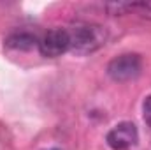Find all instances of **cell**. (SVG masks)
I'll use <instances>...</instances> for the list:
<instances>
[{
	"label": "cell",
	"instance_id": "obj_1",
	"mask_svg": "<svg viewBox=\"0 0 151 150\" xmlns=\"http://www.w3.org/2000/svg\"><path fill=\"white\" fill-rule=\"evenodd\" d=\"M70 51L76 55H90L107 42V30L95 23H77L69 30Z\"/></svg>",
	"mask_w": 151,
	"mask_h": 150
},
{
	"label": "cell",
	"instance_id": "obj_2",
	"mask_svg": "<svg viewBox=\"0 0 151 150\" xmlns=\"http://www.w3.org/2000/svg\"><path fill=\"white\" fill-rule=\"evenodd\" d=\"M142 71V58L137 53H123L114 57L107 64V74L114 81H130L135 79Z\"/></svg>",
	"mask_w": 151,
	"mask_h": 150
},
{
	"label": "cell",
	"instance_id": "obj_3",
	"mask_svg": "<svg viewBox=\"0 0 151 150\" xmlns=\"http://www.w3.org/2000/svg\"><path fill=\"white\" fill-rule=\"evenodd\" d=\"M39 51L46 58H56L70 51V37L65 28H53L39 39Z\"/></svg>",
	"mask_w": 151,
	"mask_h": 150
},
{
	"label": "cell",
	"instance_id": "obj_4",
	"mask_svg": "<svg viewBox=\"0 0 151 150\" xmlns=\"http://www.w3.org/2000/svg\"><path fill=\"white\" fill-rule=\"evenodd\" d=\"M107 145L113 150H128L139 141V131L132 122H119L106 136Z\"/></svg>",
	"mask_w": 151,
	"mask_h": 150
},
{
	"label": "cell",
	"instance_id": "obj_5",
	"mask_svg": "<svg viewBox=\"0 0 151 150\" xmlns=\"http://www.w3.org/2000/svg\"><path fill=\"white\" fill-rule=\"evenodd\" d=\"M106 9L113 16H123V14H139L141 18L151 20V2H111L106 4Z\"/></svg>",
	"mask_w": 151,
	"mask_h": 150
},
{
	"label": "cell",
	"instance_id": "obj_6",
	"mask_svg": "<svg viewBox=\"0 0 151 150\" xmlns=\"http://www.w3.org/2000/svg\"><path fill=\"white\" fill-rule=\"evenodd\" d=\"M4 42H5L7 48L16 50V51H28V50L39 46V39L35 37L34 34L25 32V30H21V32H12L11 36L5 37Z\"/></svg>",
	"mask_w": 151,
	"mask_h": 150
},
{
	"label": "cell",
	"instance_id": "obj_7",
	"mask_svg": "<svg viewBox=\"0 0 151 150\" xmlns=\"http://www.w3.org/2000/svg\"><path fill=\"white\" fill-rule=\"evenodd\" d=\"M142 110H144V120H146V124L151 127V95H148V97L144 99Z\"/></svg>",
	"mask_w": 151,
	"mask_h": 150
},
{
	"label": "cell",
	"instance_id": "obj_8",
	"mask_svg": "<svg viewBox=\"0 0 151 150\" xmlns=\"http://www.w3.org/2000/svg\"><path fill=\"white\" fill-rule=\"evenodd\" d=\"M51 150H60V149H51Z\"/></svg>",
	"mask_w": 151,
	"mask_h": 150
}]
</instances>
